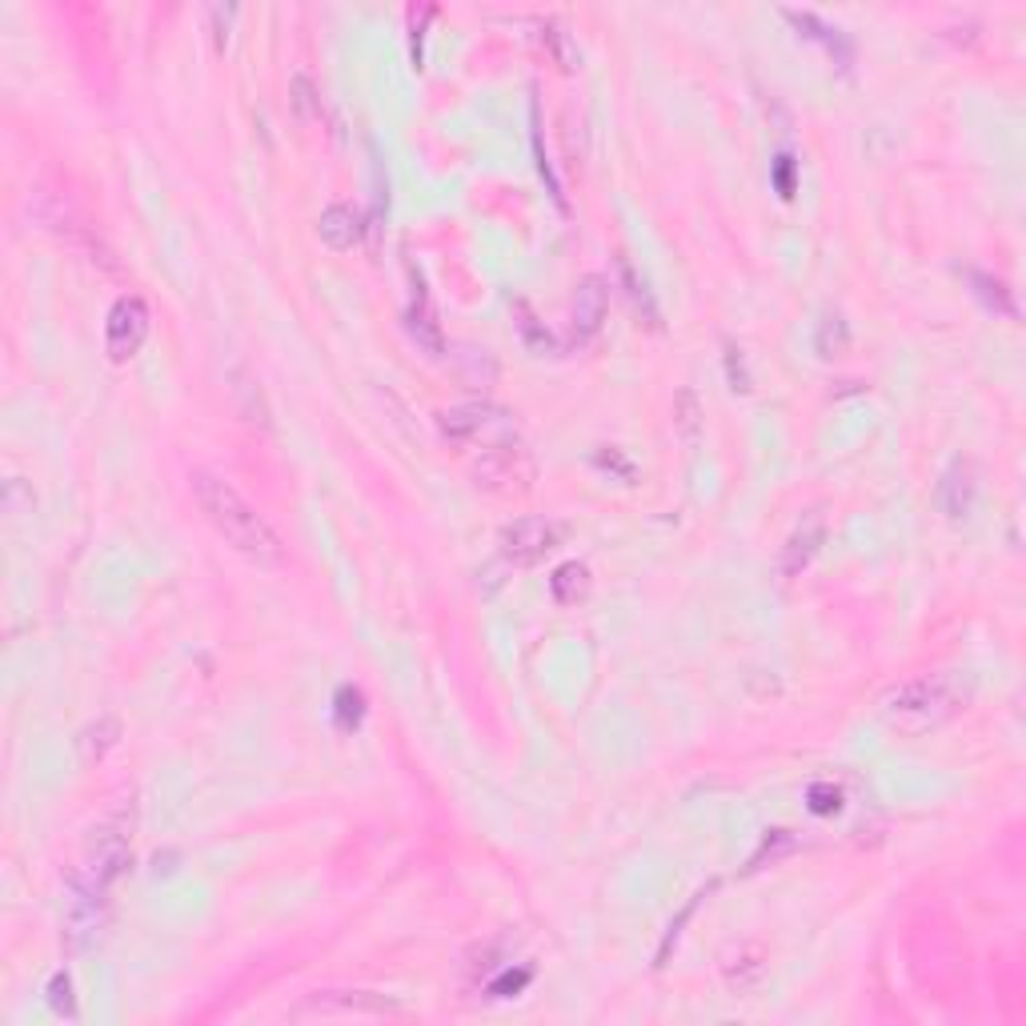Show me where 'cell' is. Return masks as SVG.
Segmentation results:
<instances>
[{
  "label": "cell",
  "instance_id": "obj_1",
  "mask_svg": "<svg viewBox=\"0 0 1026 1026\" xmlns=\"http://www.w3.org/2000/svg\"><path fill=\"white\" fill-rule=\"evenodd\" d=\"M129 830H132V806L108 810V815L89 830L85 858H80L77 874L68 882V907H65L68 950H85L101 935L105 914H108V895H113L117 878L132 862Z\"/></svg>",
  "mask_w": 1026,
  "mask_h": 1026
},
{
  "label": "cell",
  "instance_id": "obj_2",
  "mask_svg": "<svg viewBox=\"0 0 1026 1026\" xmlns=\"http://www.w3.org/2000/svg\"><path fill=\"white\" fill-rule=\"evenodd\" d=\"M189 482H193V498H197L201 513L209 517V526L217 529L233 550L245 553L253 566H261V569L285 566V546L277 538V529L253 510L249 501L241 498L238 489L229 486V482H221V477L205 474V470H197Z\"/></svg>",
  "mask_w": 1026,
  "mask_h": 1026
},
{
  "label": "cell",
  "instance_id": "obj_3",
  "mask_svg": "<svg viewBox=\"0 0 1026 1026\" xmlns=\"http://www.w3.org/2000/svg\"><path fill=\"white\" fill-rule=\"evenodd\" d=\"M962 706H966V685L954 674H922L886 690L878 714L895 734L922 738L947 726L954 714H962Z\"/></svg>",
  "mask_w": 1026,
  "mask_h": 1026
},
{
  "label": "cell",
  "instance_id": "obj_4",
  "mask_svg": "<svg viewBox=\"0 0 1026 1026\" xmlns=\"http://www.w3.org/2000/svg\"><path fill=\"white\" fill-rule=\"evenodd\" d=\"M470 477H474V486L486 489V493L513 498V493H529V489H534V482H538V461L513 437V441H498V446L477 449V458L470 461Z\"/></svg>",
  "mask_w": 1026,
  "mask_h": 1026
},
{
  "label": "cell",
  "instance_id": "obj_5",
  "mask_svg": "<svg viewBox=\"0 0 1026 1026\" xmlns=\"http://www.w3.org/2000/svg\"><path fill=\"white\" fill-rule=\"evenodd\" d=\"M437 429L441 437L458 441V446H498V441H513L517 425L505 409L489 406V401H470V406H453L437 413Z\"/></svg>",
  "mask_w": 1026,
  "mask_h": 1026
},
{
  "label": "cell",
  "instance_id": "obj_6",
  "mask_svg": "<svg viewBox=\"0 0 1026 1026\" xmlns=\"http://www.w3.org/2000/svg\"><path fill=\"white\" fill-rule=\"evenodd\" d=\"M566 534V522H553V517H517L513 526L501 529V557L513 566H534L550 550H557Z\"/></svg>",
  "mask_w": 1026,
  "mask_h": 1026
},
{
  "label": "cell",
  "instance_id": "obj_7",
  "mask_svg": "<svg viewBox=\"0 0 1026 1026\" xmlns=\"http://www.w3.org/2000/svg\"><path fill=\"white\" fill-rule=\"evenodd\" d=\"M145 337H149V305L141 302L137 293H125V297H117V302H113V309H108V321H105V354H108V361H117V365L132 361V357L141 354Z\"/></svg>",
  "mask_w": 1026,
  "mask_h": 1026
},
{
  "label": "cell",
  "instance_id": "obj_8",
  "mask_svg": "<svg viewBox=\"0 0 1026 1026\" xmlns=\"http://www.w3.org/2000/svg\"><path fill=\"white\" fill-rule=\"evenodd\" d=\"M605 313H610V285H605V277H581L578 293H574V313H569V342L590 345L602 333Z\"/></svg>",
  "mask_w": 1026,
  "mask_h": 1026
},
{
  "label": "cell",
  "instance_id": "obj_9",
  "mask_svg": "<svg viewBox=\"0 0 1026 1026\" xmlns=\"http://www.w3.org/2000/svg\"><path fill=\"white\" fill-rule=\"evenodd\" d=\"M822 546H826V513L822 510L803 513V522L790 529L786 546L778 553V574H782V578H798L803 569H810V562L822 553Z\"/></svg>",
  "mask_w": 1026,
  "mask_h": 1026
},
{
  "label": "cell",
  "instance_id": "obj_10",
  "mask_svg": "<svg viewBox=\"0 0 1026 1026\" xmlns=\"http://www.w3.org/2000/svg\"><path fill=\"white\" fill-rule=\"evenodd\" d=\"M401 1014L406 1006L377 990H317L297 1014Z\"/></svg>",
  "mask_w": 1026,
  "mask_h": 1026
},
{
  "label": "cell",
  "instance_id": "obj_11",
  "mask_svg": "<svg viewBox=\"0 0 1026 1026\" xmlns=\"http://www.w3.org/2000/svg\"><path fill=\"white\" fill-rule=\"evenodd\" d=\"M935 501L950 522H966L971 517L974 501H978V470H974V461H954L947 474L938 477Z\"/></svg>",
  "mask_w": 1026,
  "mask_h": 1026
},
{
  "label": "cell",
  "instance_id": "obj_12",
  "mask_svg": "<svg viewBox=\"0 0 1026 1026\" xmlns=\"http://www.w3.org/2000/svg\"><path fill=\"white\" fill-rule=\"evenodd\" d=\"M406 325H409V337L422 345L429 357L446 354V333H441V321H437V309L434 302H429V293H425L422 277H413V302H409Z\"/></svg>",
  "mask_w": 1026,
  "mask_h": 1026
},
{
  "label": "cell",
  "instance_id": "obj_13",
  "mask_svg": "<svg viewBox=\"0 0 1026 1026\" xmlns=\"http://www.w3.org/2000/svg\"><path fill=\"white\" fill-rule=\"evenodd\" d=\"M317 238L337 253L354 249L357 241H361V217L349 205H330V209L321 213V221H317Z\"/></svg>",
  "mask_w": 1026,
  "mask_h": 1026
},
{
  "label": "cell",
  "instance_id": "obj_14",
  "mask_svg": "<svg viewBox=\"0 0 1026 1026\" xmlns=\"http://www.w3.org/2000/svg\"><path fill=\"white\" fill-rule=\"evenodd\" d=\"M117 742H120V718L105 714V718L89 722V726H85V730L77 734V758H80V766L105 762V754L113 751Z\"/></svg>",
  "mask_w": 1026,
  "mask_h": 1026
},
{
  "label": "cell",
  "instance_id": "obj_15",
  "mask_svg": "<svg viewBox=\"0 0 1026 1026\" xmlns=\"http://www.w3.org/2000/svg\"><path fill=\"white\" fill-rule=\"evenodd\" d=\"M782 16H786L790 25L798 28L803 37H810V40H822L826 44V53L838 61V65H850V40L838 33V28H830L826 21H818L815 13H798V9H782Z\"/></svg>",
  "mask_w": 1026,
  "mask_h": 1026
},
{
  "label": "cell",
  "instance_id": "obj_16",
  "mask_svg": "<svg viewBox=\"0 0 1026 1026\" xmlns=\"http://www.w3.org/2000/svg\"><path fill=\"white\" fill-rule=\"evenodd\" d=\"M618 273H621V285H626V297H630V305H633V313L642 317V325L662 330L658 302H654V293H650V285H645V277L630 265V257H618Z\"/></svg>",
  "mask_w": 1026,
  "mask_h": 1026
},
{
  "label": "cell",
  "instance_id": "obj_17",
  "mask_svg": "<svg viewBox=\"0 0 1026 1026\" xmlns=\"http://www.w3.org/2000/svg\"><path fill=\"white\" fill-rule=\"evenodd\" d=\"M513 321H517V333H522V342H526V349L534 357H553V354H557V337L546 330V321H538V313H534V309H529L522 297L513 302Z\"/></svg>",
  "mask_w": 1026,
  "mask_h": 1026
},
{
  "label": "cell",
  "instance_id": "obj_18",
  "mask_svg": "<svg viewBox=\"0 0 1026 1026\" xmlns=\"http://www.w3.org/2000/svg\"><path fill=\"white\" fill-rule=\"evenodd\" d=\"M550 593L557 605H578L590 593V566L586 562H562V566L553 569Z\"/></svg>",
  "mask_w": 1026,
  "mask_h": 1026
},
{
  "label": "cell",
  "instance_id": "obj_19",
  "mask_svg": "<svg viewBox=\"0 0 1026 1026\" xmlns=\"http://www.w3.org/2000/svg\"><path fill=\"white\" fill-rule=\"evenodd\" d=\"M541 44H546V53L553 56V65L562 68V73H574L581 65L578 40H574V33L562 21H546L541 25Z\"/></svg>",
  "mask_w": 1026,
  "mask_h": 1026
},
{
  "label": "cell",
  "instance_id": "obj_20",
  "mask_svg": "<svg viewBox=\"0 0 1026 1026\" xmlns=\"http://www.w3.org/2000/svg\"><path fill=\"white\" fill-rule=\"evenodd\" d=\"M726 983H730V990H734V995H754V990L766 983V962L758 959L754 950L738 954V959L726 962Z\"/></svg>",
  "mask_w": 1026,
  "mask_h": 1026
},
{
  "label": "cell",
  "instance_id": "obj_21",
  "mask_svg": "<svg viewBox=\"0 0 1026 1026\" xmlns=\"http://www.w3.org/2000/svg\"><path fill=\"white\" fill-rule=\"evenodd\" d=\"M815 345H818V354H822V357H843L846 349H850V325L843 321V313H826V317H822Z\"/></svg>",
  "mask_w": 1026,
  "mask_h": 1026
},
{
  "label": "cell",
  "instance_id": "obj_22",
  "mask_svg": "<svg viewBox=\"0 0 1026 1026\" xmlns=\"http://www.w3.org/2000/svg\"><path fill=\"white\" fill-rule=\"evenodd\" d=\"M290 105H293V113H297V120H302V125H317V120H321V97H317L313 80L305 77V73H297V77H293Z\"/></svg>",
  "mask_w": 1026,
  "mask_h": 1026
},
{
  "label": "cell",
  "instance_id": "obj_23",
  "mask_svg": "<svg viewBox=\"0 0 1026 1026\" xmlns=\"http://www.w3.org/2000/svg\"><path fill=\"white\" fill-rule=\"evenodd\" d=\"M971 285H974V293L983 297V302L995 309V313H1002V317H1018V309H1014V302H1011V290L1002 285V281H995V277H987V273H978V269H971Z\"/></svg>",
  "mask_w": 1026,
  "mask_h": 1026
},
{
  "label": "cell",
  "instance_id": "obj_24",
  "mask_svg": "<svg viewBox=\"0 0 1026 1026\" xmlns=\"http://www.w3.org/2000/svg\"><path fill=\"white\" fill-rule=\"evenodd\" d=\"M333 718H337L342 730H357L361 718H365V694L357 685H342L337 697H333Z\"/></svg>",
  "mask_w": 1026,
  "mask_h": 1026
},
{
  "label": "cell",
  "instance_id": "obj_25",
  "mask_svg": "<svg viewBox=\"0 0 1026 1026\" xmlns=\"http://www.w3.org/2000/svg\"><path fill=\"white\" fill-rule=\"evenodd\" d=\"M674 425H678V434L685 441L697 437V429H702V406H697L694 389H678V397H674Z\"/></svg>",
  "mask_w": 1026,
  "mask_h": 1026
},
{
  "label": "cell",
  "instance_id": "obj_26",
  "mask_svg": "<svg viewBox=\"0 0 1026 1026\" xmlns=\"http://www.w3.org/2000/svg\"><path fill=\"white\" fill-rule=\"evenodd\" d=\"M794 846H798V843H794V834H790V830H766V834H762V846L754 850L751 867H746V870L754 874V870H762L766 862H778L782 855H790Z\"/></svg>",
  "mask_w": 1026,
  "mask_h": 1026
},
{
  "label": "cell",
  "instance_id": "obj_27",
  "mask_svg": "<svg viewBox=\"0 0 1026 1026\" xmlns=\"http://www.w3.org/2000/svg\"><path fill=\"white\" fill-rule=\"evenodd\" d=\"M806 806L818 818H834L843 810V790L834 786V782H815V786L806 790Z\"/></svg>",
  "mask_w": 1026,
  "mask_h": 1026
},
{
  "label": "cell",
  "instance_id": "obj_28",
  "mask_svg": "<svg viewBox=\"0 0 1026 1026\" xmlns=\"http://www.w3.org/2000/svg\"><path fill=\"white\" fill-rule=\"evenodd\" d=\"M49 1006H53L61 1018H77V1002H73V978H68L65 971H56L53 983H49Z\"/></svg>",
  "mask_w": 1026,
  "mask_h": 1026
},
{
  "label": "cell",
  "instance_id": "obj_29",
  "mask_svg": "<svg viewBox=\"0 0 1026 1026\" xmlns=\"http://www.w3.org/2000/svg\"><path fill=\"white\" fill-rule=\"evenodd\" d=\"M726 377H730L734 394H751V373H746V357L738 345H726Z\"/></svg>",
  "mask_w": 1026,
  "mask_h": 1026
},
{
  "label": "cell",
  "instance_id": "obj_30",
  "mask_svg": "<svg viewBox=\"0 0 1026 1026\" xmlns=\"http://www.w3.org/2000/svg\"><path fill=\"white\" fill-rule=\"evenodd\" d=\"M774 189L782 201L794 197V157H790V153H782V157L774 161Z\"/></svg>",
  "mask_w": 1026,
  "mask_h": 1026
},
{
  "label": "cell",
  "instance_id": "obj_31",
  "mask_svg": "<svg viewBox=\"0 0 1026 1026\" xmlns=\"http://www.w3.org/2000/svg\"><path fill=\"white\" fill-rule=\"evenodd\" d=\"M529 978H534V974H529V971H517V974L505 971V974H501V978H493V983H489V995H493V999H505V995H517V990L526 987Z\"/></svg>",
  "mask_w": 1026,
  "mask_h": 1026
},
{
  "label": "cell",
  "instance_id": "obj_32",
  "mask_svg": "<svg viewBox=\"0 0 1026 1026\" xmlns=\"http://www.w3.org/2000/svg\"><path fill=\"white\" fill-rule=\"evenodd\" d=\"M209 16H213V25H217V33H213V40H217V49H225V40H229V21L238 16V9H233V4H229V9H221V4H213Z\"/></svg>",
  "mask_w": 1026,
  "mask_h": 1026
},
{
  "label": "cell",
  "instance_id": "obj_33",
  "mask_svg": "<svg viewBox=\"0 0 1026 1026\" xmlns=\"http://www.w3.org/2000/svg\"><path fill=\"white\" fill-rule=\"evenodd\" d=\"M593 461H598L602 470H618V474L626 477V482H630V477H633V465H630V461H626V458H621L618 449H610V453H605V449H602V453H598V458H593Z\"/></svg>",
  "mask_w": 1026,
  "mask_h": 1026
},
{
  "label": "cell",
  "instance_id": "obj_34",
  "mask_svg": "<svg viewBox=\"0 0 1026 1026\" xmlns=\"http://www.w3.org/2000/svg\"><path fill=\"white\" fill-rule=\"evenodd\" d=\"M425 21H429V13H422V21L413 16V40H409V61H413V68H422V28Z\"/></svg>",
  "mask_w": 1026,
  "mask_h": 1026
}]
</instances>
